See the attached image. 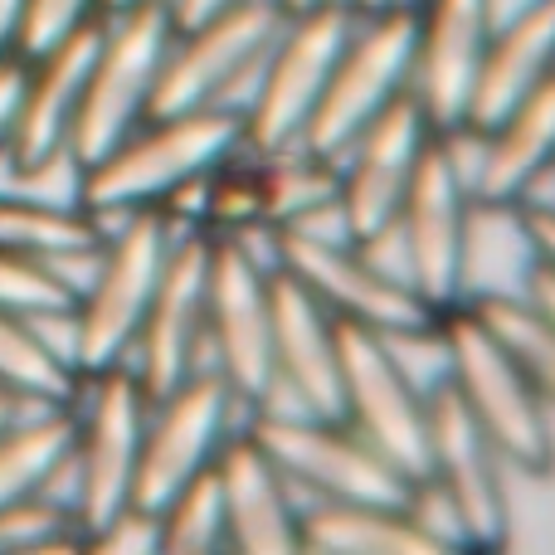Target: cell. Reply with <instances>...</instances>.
Returning a JSON list of instances; mask_svg holds the SVG:
<instances>
[{"label":"cell","mask_w":555,"mask_h":555,"mask_svg":"<svg viewBox=\"0 0 555 555\" xmlns=\"http://www.w3.org/2000/svg\"><path fill=\"white\" fill-rule=\"evenodd\" d=\"M122 5H137V0H103V15L107 10H122Z\"/></svg>","instance_id":"41"},{"label":"cell","mask_w":555,"mask_h":555,"mask_svg":"<svg viewBox=\"0 0 555 555\" xmlns=\"http://www.w3.org/2000/svg\"><path fill=\"white\" fill-rule=\"evenodd\" d=\"M336 365H341V420L395 463L410 482L429 478V410L395 336L361 322H336Z\"/></svg>","instance_id":"13"},{"label":"cell","mask_w":555,"mask_h":555,"mask_svg":"<svg viewBox=\"0 0 555 555\" xmlns=\"http://www.w3.org/2000/svg\"><path fill=\"white\" fill-rule=\"evenodd\" d=\"M287 10L278 0H240L191 29H176L146 117L195 113V107H244L273 39L283 35Z\"/></svg>","instance_id":"10"},{"label":"cell","mask_w":555,"mask_h":555,"mask_svg":"<svg viewBox=\"0 0 555 555\" xmlns=\"http://www.w3.org/2000/svg\"><path fill=\"white\" fill-rule=\"evenodd\" d=\"M98 39H103V15L49 44L44 54L25 59V98H20L10 166H44L54 156H68V127H74L78 98L93 68Z\"/></svg>","instance_id":"21"},{"label":"cell","mask_w":555,"mask_h":555,"mask_svg":"<svg viewBox=\"0 0 555 555\" xmlns=\"http://www.w3.org/2000/svg\"><path fill=\"white\" fill-rule=\"evenodd\" d=\"M230 5H240V0H166L176 29H191V25H201V20L220 15V10H230Z\"/></svg>","instance_id":"36"},{"label":"cell","mask_w":555,"mask_h":555,"mask_svg":"<svg viewBox=\"0 0 555 555\" xmlns=\"http://www.w3.org/2000/svg\"><path fill=\"white\" fill-rule=\"evenodd\" d=\"M205 351L230 380L244 410L273 404V297L269 263L249 240L210 234V273H205Z\"/></svg>","instance_id":"14"},{"label":"cell","mask_w":555,"mask_h":555,"mask_svg":"<svg viewBox=\"0 0 555 555\" xmlns=\"http://www.w3.org/2000/svg\"><path fill=\"white\" fill-rule=\"evenodd\" d=\"M434 137L439 132L429 127L424 107L414 103V93H404L346 146L341 162H336V176H341V185H336L341 240H351L356 249H371V254L385 240H395L404 191H410L414 171H420V156Z\"/></svg>","instance_id":"16"},{"label":"cell","mask_w":555,"mask_h":555,"mask_svg":"<svg viewBox=\"0 0 555 555\" xmlns=\"http://www.w3.org/2000/svg\"><path fill=\"white\" fill-rule=\"evenodd\" d=\"M512 215H517V230H521V240H527V249L537 254V259L555 263V205L527 195L521 205H512Z\"/></svg>","instance_id":"33"},{"label":"cell","mask_w":555,"mask_h":555,"mask_svg":"<svg viewBox=\"0 0 555 555\" xmlns=\"http://www.w3.org/2000/svg\"><path fill=\"white\" fill-rule=\"evenodd\" d=\"M44 551H83V527H78L68 502L35 492V498L0 507V555H44Z\"/></svg>","instance_id":"30"},{"label":"cell","mask_w":555,"mask_h":555,"mask_svg":"<svg viewBox=\"0 0 555 555\" xmlns=\"http://www.w3.org/2000/svg\"><path fill=\"white\" fill-rule=\"evenodd\" d=\"M473 185L463 166L459 132H439L420 156L410 191H404L395 240H400L404 283L434 307L468 302V259H473Z\"/></svg>","instance_id":"5"},{"label":"cell","mask_w":555,"mask_h":555,"mask_svg":"<svg viewBox=\"0 0 555 555\" xmlns=\"http://www.w3.org/2000/svg\"><path fill=\"white\" fill-rule=\"evenodd\" d=\"M230 555H302V507L293 482L249 429H234L215 459Z\"/></svg>","instance_id":"19"},{"label":"cell","mask_w":555,"mask_h":555,"mask_svg":"<svg viewBox=\"0 0 555 555\" xmlns=\"http://www.w3.org/2000/svg\"><path fill=\"white\" fill-rule=\"evenodd\" d=\"M468 142H478V166H468L473 205L512 210L537 195V185L555 171V78L512 107L498 127Z\"/></svg>","instance_id":"22"},{"label":"cell","mask_w":555,"mask_h":555,"mask_svg":"<svg viewBox=\"0 0 555 555\" xmlns=\"http://www.w3.org/2000/svg\"><path fill=\"white\" fill-rule=\"evenodd\" d=\"M414 78L410 93L434 132H463L488 39L498 29V0H414Z\"/></svg>","instance_id":"18"},{"label":"cell","mask_w":555,"mask_h":555,"mask_svg":"<svg viewBox=\"0 0 555 555\" xmlns=\"http://www.w3.org/2000/svg\"><path fill=\"white\" fill-rule=\"evenodd\" d=\"M20 98H25V59L10 54V59H0V156H5L10 142H15Z\"/></svg>","instance_id":"34"},{"label":"cell","mask_w":555,"mask_h":555,"mask_svg":"<svg viewBox=\"0 0 555 555\" xmlns=\"http://www.w3.org/2000/svg\"><path fill=\"white\" fill-rule=\"evenodd\" d=\"M521 297H531L555 322V263L551 259H537V254L527 259V269H521Z\"/></svg>","instance_id":"35"},{"label":"cell","mask_w":555,"mask_h":555,"mask_svg":"<svg viewBox=\"0 0 555 555\" xmlns=\"http://www.w3.org/2000/svg\"><path fill=\"white\" fill-rule=\"evenodd\" d=\"M15 410H20V400H15V395H5V390H0V429H5V424L15 420Z\"/></svg>","instance_id":"39"},{"label":"cell","mask_w":555,"mask_h":555,"mask_svg":"<svg viewBox=\"0 0 555 555\" xmlns=\"http://www.w3.org/2000/svg\"><path fill=\"white\" fill-rule=\"evenodd\" d=\"M83 375L39 336L35 317L0 307V390L20 404H74Z\"/></svg>","instance_id":"26"},{"label":"cell","mask_w":555,"mask_h":555,"mask_svg":"<svg viewBox=\"0 0 555 555\" xmlns=\"http://www.w3.org/2000/svg\"><path fill=\"white\" fill-rule=\"evenodd\" d=\"M205 273H210V234L185 224L176 234L171 254H166L162 283L142 317V332L132 346V371L142 380V390L166 395L185 380L191 371H201L205 356Z\"/></svg>","instance_id":"17"},{"label":"cell","mask_w":555,"mask_h":555,"mask_svg":"<svg viewBox=\"0 0 555 555\" xmlns=\"http://www.w3.org/2000/svg\"><path fill=\"white\" fill-rule=\"evenodd\" d=\"M103 224L78 205H39L25 195H0V249L25 259H59V254L98 249Z\"/></svg>","instance_id":"28"},{"label":"cell","mask_w":555,"mask_h":555,"mask_svg":"<svg viewBox=\"0 0 555 555\" xmlns=\"http://www.w3.org/2000/svg\"><path fill=\"white\" fill-rule=\"evenodd\" d=\"M74 302L78 293L44 259L0 249V307H10V312H68Z\"/></svg>","instance_id":"31"},{"label":"cell","mask_w":555,"mask_h":555,"mask_svg":"<svg viewBox=\"0 0 555 555\" xmlns=\"http://www.w3.org/2000/svg\"><path fill=\"white\" fill-rule=\"evenodd\" d=\"M356 25L361 15L346 0H326V5L287 15L283 35L273 39L269 59L244 98V146L249 152H297L317 113V98H322Z\"/></svg>","instance_id":"11"},{"label":"cell","mask_w":555,"mask_h":555,"mask_svg":"<svg viewBox=\"0 0 555 555\" xmlns=\"http://www.w3.org/2000/svg\"><path fill=\"white\" fill-rule=\"evenodd\" d=\"M240 410H244L240 395L230 390V380L215 365H201L176 390L156 395L152 410H146V429H142L132 507L156 517L185 482L210 473L224 439L234 434Z\"/></svg>","instance_id":"15"},{"label":"cell","mask_w":555,"mask_h":555,"mask_svg":"<svg viewBox=\"0 0 555 555\" xmlns=\"http://www.w3.org/2000/svg\"><path fill=\"white\" fill-rule=\"evenodd\" d=\"M156 531H162V555H230L224 551V502L215 468L185 482L156 512Z\"/></svg>","instance_id":"29"},{"label":"cell","mask_w":555,"mask_h":555,"mask_svg":"<svg viewBox=\"0 0 555 555\" xmlns=\"http://www.w3.org/2000/svg\"><path fill=\"white\" fill-rule=\"evenodd\" d=\"M273 259L283 273H293L336 322H361L371 332H385L395 341H429L434 312L404 273H390L371 249H356L351 240H332L322 230H273Z\"/></svg>","instance_id":"8"},{"label":"cell","mask_w":555,"mask_h":555,"mask_svg":"<svg viewBox=\"0 0 555 555\" xmlns=\"http://www.w3.org/2000/svg\"><path fill=\"white\" fill-rule=\"evenodd\" d=\"M546 78H555V0H527L517 15L492 29L468 98V117H463V137H482L488 127H498Z\"/></svg>","instance_id":"23"},{"label":"cell","mask_w":555,"mask_h":555,"mask_svg":"<svg viewBox=\"0 0 555 555\" xmlns=\"http://www.w3.org/2000/svg\"><path fill=\"white\" fill-rule=\"evenodd\" d=\"M171 39L176 20L166 0H137V5L103 15V39H98L93 68H88L83 98H78L74 127H68V156L78 162V171L146 122Z\"/></svg>","instance_id":"4"},{"label":"cell","mask_w":555,"mask_h":555,"mask_svg":"<svg viewBox=\"0 0 555 555\" xmlns=\"http://www.w3.org/2000/svg\"><path fill=\"white\" fill-rule=\"evenodd\" d=\"M20 25H25V0H0V59L20 54Z\"/></svg>","instance_id":"37"},{"label":"cell","mask_w":555,"mask_h":555,"mask_svg":"<svg viewBox=\"0 0 555 555\" xmlns=\"http://www.w3.org/2000/svg\"><path fill=\"white\" fill-rule=\"evenodd\" d=\"M244 429L283 468L293 492L312 502H371V507H420L424 488L410 482L385 453H375L346 420H317L302 410H249Z\"/></svg>","instance_id":"6"},{"label":"cell","mask_w":555,"mask_h":555,"mask_svg":"<svg viewBox=\"0 0 555 555\" xmlns=\"http://www.w3.org/2000/svg\"><path fill=\"white\" fill-rule=\"evenodd\" d=\"M152 395L142 390L132 365L83 375L74 395V453H68V502L78 527L98 531L132 507L137 459Z\"/></svg>","instance_id":"7"},{"label":"cell","mask_w":555,"mask_h":555,"mask_svg":"<svg viewBox=\"0 0 555 555\" xmlns=\"http://www.w3.org/2000/svg\"><path fill=\"white\" fill-rule=\"evenodd\" d=\"M103 15V0H25V25H20V59L44 54L49 44L68 39L88 20Z\"/></svg>","instance_id":"32"},{"label":"cell","mask_w":555,"mask_h":555,"mask_svg":"<svg viewBox=\"0 0 555 555\" xmlns=\"http://www.w3.org/2000/svg\"><path fill=\"white\" fill-rule=\"evenodd\" d=\"M273 297V385L287 395V410L341 420V365H336V317L269 263Z\"/></svg>","instance_id":"20"},{"label":"cell","mask_w":555,"mask_h":555,"mask_svg":"<svg viewBox=\"0 0 555 555\" xmlns=\"http://www.w3.org/2000/svg\"><path fill=\"white\" fill-rule=\"evenodd\" d=\"M68 453L74 404H20L15 420L0 429V507L35 492L68 502Z\"/></svg>","instance_id":"25"},{"label":"cell","mask_w":555,"mask_h":555,"mask_svg":"<svg viewBox=\"0 0 555 555\" xmlns=\"http://www.w3.org/2000/svg\"><path fill=\"white\" fill-rule=\"evenodd\" d=\"M434 346L443 356V380L468 404L473 420L482 424V434L502 453V463L527 473V478H555L551 410L541 404V395L527 385L517 361L502 351V341L478 322V312L468 302L439 312Z\"/></svg>","instance_id":"2"},{"label":"cell","mask_w":555,"mask_h":555,"mask_svg":"<svg viewBox=\"0 0 555 555\" xmlns=\"http://www.w3.org/2000/svg\"><path fill=\"white\" fill-rule=\"evenodd\" d=\"M414 29H420V5L400 0L390 10L361 15L351 29L332 78H326L317 113L302 132V152L322 162H341V152L395 103L410 93L414 78Z\"/></svg>","instance_id":"9"},{"label":"cell","mask_w":555,"mask_h":555,"mask_svg":"<svg viewBox=\"0 0 555 555\" xmlns=\"http://www.w3.org/2000/svg\"><path fill=\"white\" fill-rule=\"evenodd\" d=\"M429 410V478L424 492H439L453 521L459 551H507L512 541V502H507V463L453 395L449 380L424 390Z\"/></svg>","instance_id":"12"},{"label":"cell","mask_w":555,"mask_h":555,"mask_svg":"<svg viewBox=\"0 0 555 555\" xmlns=\"http://www.w3.org/2000/svg\"><path fill=\"white\" fill-rule=\"evenodd\" d=\"M459 541L420 517V507L312 502L302 507V555H449Z\"/></svg>","instance_id":"24"},{"label":"cell","mask_w":555,"mask_h":555,"mask_svg":"<svg viewBox=\"0 0 555 555\" xmlns=\"http://www.w3.org/2000/svg\"><path fill=\"white\" fill-rule=\"evenodd\" d=\"M478 322L502 341V351L517 361L527 385L541 395V404L555 414V322L521 293H478L468 297Z\"/></svg>","instance_id":"27"},{"label":"cell","mask_w":555,"mask_h":555,"mask_svg":"<svg viewBox=\"0 0 555 555\" xmlns=\"http://www.w3.org/2000/svg\"><path fill=\"white\" fill-rule=\"evenodd\" d=\"M234 152H244V107L234 103L146 117L107 156L78 171V205L98 224L152 205L171 210Z\"/></svg>","instance_id":"1"},{"label":"cell","mask_w":555,"mask_h":555,"mask_svg":"<svg viewBox=\"0 0 555 555\" xmlns=\"http://www.w3.org/2000/svg\"><path fill=\"white\" fill-rule=\"evenodd\" d=\"M346 5H351L356 15H375V10H390V5H400V0H346Z\"/></svg>","instance_id":"38"},{"label":"cell","mask_w":555,"mask_h":555,"mask_svg":"<svg viewBox=\"0 0 555 555\" xmlns=\"http://www.w3.org/2000/svg\"><path fill=\"white\" fill-rule=\"evenodd\" d=\"M176 234H181V220L162 205L122 215L117 230L103 234V254H98L93 273H88L83 293L74 302L78 375L113 371V365L132 361L137 332H142V317L156 297Z\"/></svg>","instance_id":"3"},{"label":"cell","mask_w":555,"mask_h":555,"mask_svg":"<svg viewBox=\"0 0 555 555\" xmlns=\"http://www.w3.org/2000/svg\"><path fill=\"white\" fill-rule=\"evenodd\" d=\"M278 5L287 10V15H297V10H312V5H326V0H278Z\"/></svg>","instance_id":"40"}]
</instances>
